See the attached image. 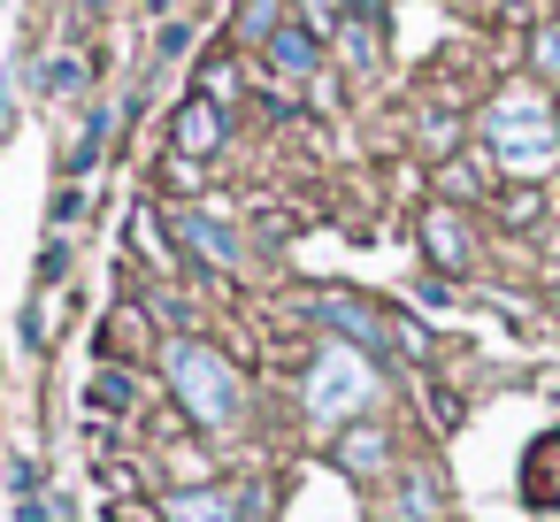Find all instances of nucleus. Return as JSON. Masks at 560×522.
<instances>
[{
	"mask_svg": "<svg viewBox=\"0 0 560 522\" xmlns=\"http://www.w3.org/2000/svg\"><path fill=\"white\" fill-rule=\"evenodd\" d=\"M162 361H170V384H177V399H185V415H192L200 430H231V422H238L246 392H238V376H231V361H223L215 346L177 338V346H162Z\"/></svg>",
	"mask_w": 560,
	"mask_h": 522,
	"instance_id": "obj_1",
	"label": "nucleus"
},
{
	"mask_svg": "<svg viewBox=\"0 0 560 522\" xmlns=\"http://www.w3.org/2000/svg\"><path fill=\"white\" fill-rule=\"evenodd\" d=\"M491 154L514 170V177H545L560 162V131H552V108L537 93H506L491 108Z\"/></svg>",
	"mask_w": 560,
	"mask_h": 522,
	"instance_id": "obj_2",
	"label": "nucleus"
},
{
	"mask_svg": "<svg viewBox=\"0 0 560 522\" xmlns=\"http://www.w3.org/2000/svg\"><path fill=\"white\" fill-rule=\"evenodd\" d=\"M369 399H376L369 361H353V346H323V361H315V376H307V415H315V422H346V415H361Z\"/></svg>",
	"mask_w": 560,
	"mask_h": 522,
	"instance_id": "obj_3",
	"label": "nucleus"
},
{
	"mask_svg": "<svg viewBox=\"0 0 560 522\" xmlns=\"http://www.w3.org/2000/svg\"><path fill=\"white\" fill-rule=\"evenodd\" d=\"M522 499L529 507H560V430H545L529 445V468H522Z\"/></svg>",
	"mask_w": 560,
	"mask_h": 522,
	"instance_id": "obj_4",
	"label": "nucleus"
},
{
	"mask_svg": "<svg viewBox=\"0 0 560 522\" xmlns=\"http://www.w3.org/2000/svg\"><path fill=\"white\" fill-rule=\"evenodd\" d=\"M215 139H223V116H215V101H185V108H177V147L200 162V154H215Z\"/></svg>",
	"mask_w": 560,
	"mask_h": 522,
	"instance_id": "obj_5",
	"label": "nucleus"
},
{
	"mask_svg": "<svg viewBox=\"0 0 560 522\" xmlns=\"http://www.w3.org/2000/svg\"><path fill=\"white\" fill-rule=\"evenodd\" d=\"M162 514L170 522H238V499L231 491H170Z\"/></svg>",
	"mask_w": 560,
	"mask_h": 522,
	"instance_id": "obj_6",
	"label": "nucleus"
},
{
	"mask_svg": "<svg viewBox=\"0 0 560 522\" xmlns=\"http://www.w3.org/2000/svg\"><path fill=\"white\" fill-rule=\"evenodd\" d=\"M323 323L330 330H346V338H361V346H384L392 330H384V315L376 308H361V300H323Z\"/></svg>",
	"mask_w": 560,
	"mask_h": 522,
	"instance_id": "obj_7",
	"label": "nucleus"
},
{
	"mask_svg": "<svg viewBox=\"0 0 560 522\" xmlns=\"http://www.w3.org/2000/svg\"><path fill=\"white\" fill-rule=\"evenodd\" d=\"M422 246H430V262H438V269H460V262H468V239H460V216H453V208H438V216L422 223Z\"/></svg>",
	"mask_w": 560,
	"mask_h": 522,
	"instance_id": "obj_8",
	"label": "nucleus"
},
{
	"mask_svg": "<svg viewBox=\"0 0 560 522\" xmlns=\"http://www.w3.org/2000/svg\"><path fill=\"white\" fill-rule=\"evenodd\" d=\"M177 231H185V239H192V246H200L215 269H231V262H238V239H231L215 216H177Z\"/></svg>",
	"mask_w": 560,
	"mask_h": 522,
	"instance_id": "obj_9",
	"label": "nucleus"
},
{
	"mask_svg": "<svg viewBox=\"0 0 560 522\" xmlns=\"http://www.w3.org/2000/svg\"><path fill=\"white\" fill-rule=\"evenodd\" d=\"M269 55H277V70H284V78H307V70H315V32H300V24L269 32Z\"/></svg>",
	"mask_w": 560,
	"mask_h": 522,
	"instance_id": "obj_10",
	"label": "nucleus"
},
{
	"mask_svg": "<svg viewBox=\"0 0 560 522\" xmlns=\"http://www.w3.org/2000/svg\"><path fill=\"white\" fill-rule=\"evenodd\" d=\"M131 399H139V384H131L124 369H101V376L85 384V407H101V415H131Z\"/></svg>",
	"mask_w": 560,
	"mask_h": 522,
	"instance_id": "obj_11",
	"label": "nucleus"
},
{
	"mask_svg": "<svg viewBox=\"0 0 560 522\" xmlns=\"http://www.w3.org/2000/svg\"><path fill=\"white\" fill-rule=\"evenodd\" d=\"M338 461H346V468H376V461H384V430H369V422L346 430V438H338Z\"/></svg>",
	"mask_w": 560,
	"mask_h": 522,
	"instance_id": "obj_12",
	"label": "nucleus"
},
{
	"mask_svg": "<svg viewBox=\"0 0 560 522\" xmlns=\"http://www.w3.org/2000/svg\"><path fill=\"white\" fill-rule=\"evenodd\" d=\"M269 24H277V0H246V16H238V32H246V39H261Z\"/></svg>",
	"mask_w": 560,
	"mask_h": 522,
	"instance_id": "obj_13",
	"label": "nucleus"
},
{
	"mask_svg": "<svg viewBox=\"0 0 560 522\" xmlns=\"http://www.w3.org/2000/svg\"><path fill=\"white\" fill-rule=\"evenodd\" d=\"M39 85H47V93H78L85 70H78V62H55V70H39Z\"/></svg>",
	"mask_w": 560,
	"mask_h": 522,
	"instance_id": "obj_14",
	"label": "nucleus"
},
{
	"mask_svg": "<svg viewBox=\"0 0 560 522\" xmlns=\"http://www.w3.org/2000/svg\"><path fill=\"white\" fill-rule=\"evenodd\" d=\"M537 70H545V78H560V24H545V32H537Z\"/></svg>",
	"mask_w": 560,
	"mask_h": 522,
	"instance_id": "obj_15",
	"label": "nucleus"
},
{
	"mask_svg": "<svg viewBox=\"0 0 560 522\" xmlns=\"http://www.w3.org/2000/svg\"><path fill=\"white\" fill-rule=\"evenodd\" d=\"M9 484H16V499H39V461H9Z\"/></svg>",
	"mask_w": 560,
	"mask_h": 522,
	"instance_id": "obj_16",
	"label": "nucleus"
},
{
	"mask_svg": "<svg viewBox=\"0 0 560 522\" xmlns=\"http://www.w3.org/2000/svg\"><path fill=\"white\" fill-rule=\"evenodd\" d=\"M62 269H70V254H62V246H47V254H39V285H55Z\"/></svg>",
	"mask_w": 560,
	"mask_h": 522,
	"instance_id": "obj_17",
	"label": "nucleus"
},
{
	"mask_svg": "<svg viewBox=\"0 0 560 522\" xmlns=\"http://www.w3.org/2000/svg\"><path fill=\"white\" fill-rule=\"evenodd\" d=\"M16 522H55V499H16Z\"/></svg>",
	"mask_w": 560,
	"mask_h": 522,
	"instance_id": "obj_18",
	"label": "nucleus"
}]
</instances>
